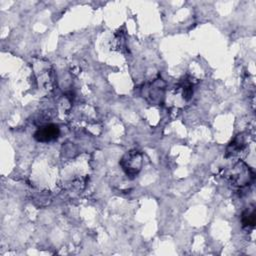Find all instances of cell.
<instances>
[{"mask_svg": "<svg viewBox=\"0 0 256 256\" xmlns=\"http://www.w3.org/2000/svg\"><path fill=\"white\" fill-rule=\"evenodd\" d=\"M120 165L124 172L130 176L134 177L138 174L142 167V155L139 151L131 150L127 152L121 159Z\"/></svg>", "mask_w": 256, "mask_h": 256, "instance_id": "cell-1", "label": "cell"}, {"mask_svg": "<svg viewBox=\"0 0 256 256\" xmlns=\"http://www.w3.org/2000/svg\"><path fill=\"white\" fill-rule=\"evenodd\" d=\"M253 173L247 167V165L243 162L237 163L232 168V173L230 175L231 181L234 183V185L237 186H244L246 184H249L250 181L253 179Z\"/></svg>", "mask_w": 256, "mask_h": 256, "instance_id": "cell-2", "label": "cell"}, {"mask_svg": "<svg viewBox=\"0 0 256 256\" xmlns=\"http://www.w3.org/2000/svg\"><path fill=\"white\" fill-rule=\"evenodd\" d=\"M59 134H60V130L57 125L47 124L37 129V131L34 133V138L38 142L47 143L57 139Z\"/></svg>", "mask_w": 256, "mask_h": 256, "instance_id": "cell-3", "label": "cell"}, {"mask_svg": "<svg viewBox=\"0 0 256 256\" xmlns=\"http://www.w3.org/2000/svg\"><path fill=\"white\" fill-rule=\"evenodd\" d=\"M243 226H254L255 225V211H245L242 215Z\"/></svg>", "mask_w": 256, "mask_h": 256, "instance_id": "cell-4", "label": "cell"}]
</instances>
